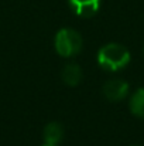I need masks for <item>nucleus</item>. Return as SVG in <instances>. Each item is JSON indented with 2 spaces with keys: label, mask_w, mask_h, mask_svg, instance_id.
<instances>
[{
  "label": "nucleus",
  "mask_w": 144,
  "mask_h": 146,
  "mask_svg": "<svg viewBox=\"0 0 144 146\" xmlns=\"http://www.w3.org/2000/svg\"><path fill=\"white\" fill-rule=\"evenodd\" d=\"M97 62L106 71H120L130 62V52L122 44L109 43L97 52Z\"/></svg>",
  "instance_id": "1"
},
{
  "label": "nucleus",
  "mask_w": 144,
  "mask_h": 146,
  "mask_svg": "<svg viewBox=\"0 0 144 146\" xmlns=\"http://www.w3.org/2000/svg\"><path fill=\"white\" fill-rule=\"evenodd\" d=\"M82 48V37L72 29H62L55 36V50L62 57H74Z\"/></svg>",
  "instance_id": "2"
},
{
  "label": "nucleus",
  "mask_w": 144,
  "mask_h": 146,
  "mask_svg": "<svg viewBox=\"0 0 144 146\" xmlns=\"http://www.w3.org/2000/svg\"><path fill=\"white\" fill-rule=\"evenodd\" d=\"M129 84L123 80H110L103 85V95L112 102H119L127 97Z\"/></svg>",
  "instance_id": "3"
},
{
  "label": "nucleus",
  "mask_w": 144,
  "mask_h": 146,
  "mask_svg": "<svg viewBox=\"0 0 144 146\" xmlns=\"http://www.w3.org/2000/svg\"><path fill=\"white\" fill-rule=\"evenodd\" d=\"M72 10L81 17H91L99 10L100 0H69Z\"/></svg>",
  "instance_id": "4"
},
{
  "label": "nucleus",
  "mask_w": 144,
  "mask_h": 146,
  "mask_svg": "<svg viewBox=\"0 0 144 146\" xmlns=\"http://www.w3.org/2000/svg\"><path fill=\"white\" fill-rule=\"evenodd\" d=\"M62 80L66 85L75 87L82 80V70L78 64H68L62 70Z\"/></svg>",
  "instance_id": "5"
},
{
  "label": "nucleus",
  "mask_w": 144,
  "mask_h": 146,
  "mask_svg": "<svg viewBox=\"0 0 144 146\" xmlns=\"http://www.w3.org/2000/svg\"><path fill=\"white\" fill-rule=\"evenodd\" d=\"M64 138V128L61 123L58 122H51L48 123L44 129V139L45 143H51V145H58Z\"/></svg>",
  "instance_id": "6"
},
{
  "label": "nucleus",
  "mask_w": 144,
  "mask_h": 146,
  "mask_svg": "<svg viewBox=\"0 0 144 146\" xmlns=\"http://www.w3.org/2000/svg\"><path fill=\"white\" fill-rule=\"evenodd\" d=\"M130 111L134 116L144 119V88H139L130 98Z\"/></svg>",
  "instance_id": "7"
},
{
  "label": "nucleus",
  "mask_w": 144,
  "mask_h": 146,
  "mask_svg": "<svg viewBox=\"0 0 144 146\" xmlns=\"http://www.w3.org/2000/svg\"><path fill=\"white\" fill-rule=\"evenodd\" d=\"M43 146H58V145H51V143H45V145H43Z\"/></svg>",
  "instance_id": "8"
}]
</instances>
